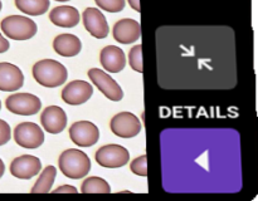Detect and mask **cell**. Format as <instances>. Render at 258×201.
<instances>
[{"label":"cell","mask_w":258,"mask_h":201,"mask_svg":"<svg viewBox=\"0 0 258 201\" xmlns=\"http://www.w3.org/2000/svg\"><path fill=\"white\" fill-rule=\"evenodd\" d=\"M93 94V87L86 80L76 79L68 83L62 90V99L67 105L78 106L87 102Z\"/></svg>","instance_id":"12"},{"label":"cell","mask_w":258,"mask_h":201,"mask_svg":"<svg viewBox=\"0 0 258 201\" xmlns=\"http://www.w3.org/2000/svg\"><path fill=\"white\" fill-rule=\"evenodd\" d=\"M3 33L9 39L13 40H28L37 34V24L34 20L23 15H10L2 20Z\"/></svg>","instance_id":"4"},{"label":"cell","mask_w":258,"mask_h":201,"mask_svg":"<svg viewBox=\"0 0 258 201\" xmlns=\"http://www.w3.org/2000/svg\"><path fill=\"white\" fill-rule=\"evenodd\" d=\"M42 170V162L37 156L23 155L10 163V173L20 180H30Z\"/></svg>","instance_id":"11"},{"label":"cell","mask_w":258,"mask_h":201,"mask_svg":"<svg viewBox=\"0 0 258 201\" xmlns=\"http://www.w3.org/2000/svg\"><path fill=\"white\" fill-rule=\"evenodd\" d=\"M81 192L83 193H110L111 186L106 180L97 176L87 177L82 182L81 186Z\"/></svg>","instance_id":"22"},{"label":"cell","mask_w":258,"mask_h":201,"mask_svg":"<svg viewBox=\"0 0 258 201\" xmlns=\"http://www.w3.org/2000/svg\"><path fill=\"white\" fill-rule=\"evenodd\" d=\"M111 131L113 135L118 136L121 138H133L141 132L140 120L138 116L131 112H120L113 116L110 122Z\"/></svg>","instance_id":"8"},{"label":"cell","mask_w":258,"mask_h":201,"mask_svg":"<svg viewBox=\"0 0 258 201\" xmlns=\"http://www.w3.org/2000/svg\"><path fill=\"white\" fill-rule=\"evenodd\" d=\"M4 171H5V165L4 162H3L2 158H0V178H2L3 175H4Z\"/></svg>","instance_id":"30"},{"label":"cell","mask_w":258,"mask_h":201,"mask_svg":"<svg viewBox=\"0 0 258 201\" xmlns=\"http://www.w3.org/2000/svg\"><path fill=\"white\" fill-rule=\"evenodd\" d=\"M100 62L107 72L120 73L126 65V55L121 48L107 45L101 50Z\"/></svg>","instance_id":"17"},{"label":"cell","mask_w":258,"mask_h":201,"mask_svg":"<svg viewBox=\"0 0 258 201\" xmlns=\"http://www.w3.org/2000/svg\"><path fill=\"white\" fill-rule=\"evenodd\" d=\"M49 20L60 28H73L80 23V13L76 8L60 5L50 10Z\"/></svg>","instance_id":"18"},{"label":"cell","mask_w":258,"mask_h":201,"mask_svg":"<svg viewBox=\"0 0 258 201\" xmlns=\"http://www.w3.org/2000/svg\"><path fill=\"white\" fill-rule=\"evenodd\" d=\"M58 166L64 176L73 180H80L87 176L91 170V160L83 151L68 148L60 153Z\"/></svg>","instance_id":"3"},{"label":"cell","mask_w":258,"mask_h":201,"mask_svg":"<svg viewBox=\"0 0 258 201\" xmlns=\"http://www.w3.org/2000/svg\"><path fill=\"white\" fill-rule=\"evenodd\" d=\"M88 77L92 80L93 84L110 100L118 102V100H121L123 98L122 88L105 70H101L98 68H92V69L88 70Z\"/></svg>","instance_id":"9"},{"label":"cell","mask_w":258,"mask_h":201,"mask_svg":"<svg viewBox=\"0 0 258 201\" xmlns=\"http://www.w3.org/2000/svg\"><path fill=\"white\" fill-rule=\"evenodd\" d=\"M10 44H9V40H7V38L3 37L0 34V53H5L8 49H9Z\"/></svg>","instance_id":"28"},{"label":"cell","mask_w":258,"mask_h":201,"mask_svg":"<svg viewBox=\"0 0 258 201\" xmlns=\"http://www.w3.org/2000/svg\"><path fill=\"white\" fill-rule=\"evenodd\" d=\"M7 110L20 116H33L42 108V100L32 93H15L5 100Z\"/></svg>","instance_id":"6"},{"label":"cell","mask_w":258,"mask_h":201,"mask_svg":"<svg viewBox=\"0 0 258 201\" xmlns=\"http://www.w3.org/2000/svg\"><path fill=\"white\" fill-rule=\"evenodd\" d=\"M128 63L135 72L143 73V45L138 44L131 48L128 53Z\"/></svg>","instance_id":"23"},{"label":"cell","mask_w":258,"mask_h":201,"mask_svg":"<svg viewBox=\"0 0 258 201\" xmlns=\"http://www.w3.org/2000/svg\"><path fill=\"white\" fill-rule=\"evenodd\" d=\"M130 7L133 8L134 10H136L138 13L141 12V8H140V0H127Z\"/></svg>","instance_id":"29"},{"label":"cell","mask_w":258,"mask_h":201,"mask_svg":"<svg viewBox=\"0 0 258 201\" xmlns=\"http://www.w3.org/2000/svg\"><path fill=\"white\" fill-rule=\"evenodd\" d=\"M100 9L108 13H120L125 8V0H95Z\"/></svg>","instance_id":"24"},{"label":"cell","mask_w":258,"mask_h":201,"mask_svg":"<svg viewBox=\"0 0 258 201\" xmlns=\"http://www.w3.org/2000/svg\"><path fill=\"white\" fill-rule=\"evenodd\" d=\"M53 49L62 57H76L82 49V43L77 35L59 34L53 40Z\"/></svg>","instance_id":"19"},{"label":"cell","mask_w":258,"mask_h":201,"mask_svg":"<svg viewBox=\"0 0 258 201\" xmlns=\"http://www.w3.org/2000/svg\"><path fill=\"white\" fill-rule=\"evenodd\" d=\"M40 122H42L43 128L48 133L57 135V133L64 131L66 126H67V115L59 106H48L42 112Z\"/></svg>","instance_id":"15"},{"label":"cell","mask_w":258,"mask_h":201,"mask_svg":"<svg viewBox=\"0 0 258 201\" xmlns=\"http://www.w3.org/2000/svg\"><path fill=\"white\" fill-rule=\"evenodd\" d=\"M83 25L92 37L97 39H103L110 33L108 23L105 15L97 8H87L82 14Z\"/></svg>","instance_id":"13"},{"label":"cell","mask_w":258,"mask_h":201,"mask_svg":"<svg viewBox=\"0 0 258 201\" xmlns=\"http://www.w3.org/2000/svg\"><path fill=\"white\" fill-rule=\"evenodd\" d=\"M33 77L40 85L47 88L59 87L67 80L68 70L54 59H43L33 65Z\"/></svg>","instance_id":"2"},{"label":"cell","mask_w":258,"mask_h":201,"mask_svg":"<svg viewBox=\"0 0 258 201\" xmlns=\"http://www.w3.org/2000/svg\"><path fill=\"white\" fill-rule=\"evenodd\" d=\"M113 38L121 44H130L136 42L141 37V25L138 20L121 19L113 25Z\"/></svg>","instance_id":"16"},{"label":"cell","mask_w":258,"mask_h":201,"mask_svg":"<svg viewBox=\"0 0 258 201\" xmlns=\"http://www.w3.org/2000/svg\"><path fill=\"white\" fill-rule=\"evenodd\" d=\"M2 7H3V4H2V0H0V10H2Z\"/></svg>","instance_id":"32"},{"label":"cell","mask_w":258,"mask_h":201,"mask_svg":"<svg viewBox=\"0 0 258 201\" xmlns=\"http://www.w3.org/2000/svg\"><path fill=\"white\" fill-rule=\"evenodd\" d=\"M130 168L135 175L146 177L148 176V158H146V155H141L134 161H131Z\"/></svg>","instance_id":"25"},{"label":"cell","mask_w":258,"mask_h":201,"mask_svg":"<svg viewBox=\"0 0 258 201\" xmlns=\"http://www.w3.org/2000/svg\"><path fill=\"white\" fill-rule=\"evenodd\" d=\"M10 137H12V130L9 123L4 120H0V146L9 142Z\"/></svg>","instance_id":"26"},{"label":"cell","mask_w":258,"mask_h":201,"mask_svg":"<svg viewBox=\"0 0 258 201\" xmlns=\"http://www.w3.org/2000/svg\"><path fill=\"white\" fill-rule=\"evenodd\" d=\"M70 137L72 142L80 147H91L97 143L100 138V130L90 121H78L71 126Z\"/></svg>","instance_id":"10"},{"label":"cell","mask_w":258,"mask_h":201,"mask_svg":"<svg viewBox=\"0 0 258 201\" xmlns=\"http://www.w3.org/2000/svg\"><path fill=\"white\" fill-rule=\"evenodd\" d=\"M50 192H54V193H77L78 190L77 187H75V186H71V185H63V186H59V187L55 188L54 191H50Z\"/></svg>","instance_id":"27"},{"label":"cell","mask_w":258,"mask_h":201,"mask_svg":"<svg viewBox=\"0 0 258 201\" xmlns=\"http://www.w3.org/2000/svg\"><path fill=\"white\" fill-rule=\"evenodd\" d=\"M55 176H57V168L54 166L49 165L42 171L40 176L38 177L37 182L32 187V193H47L50 192L53 183H54Z\"/></svg>","instance_id":"20"},{"label":"cell","mask_w":258,"mask_h":201,"mask_svg":"<svg viewBox=\"0 0 258 201\" xmlns=\"http://www.w3.org/2000/svg\"><path fill=\"white\" fill-rule=\"evenodd\" d=\"M49 0H15V5L20 12L32 17L42 15L49 9Z\"/></svg>","instance_id":"21"},{"label":"cell","mask_w":258,"mask_h":201,"mask_svg":"<svg viewBox=\"0 0 258 201\" xmlns=\"http://www.w3.org/2000/svg\"><path fill=\"white\" fill-rule=\"evenodd\" d=\"M24 84V74L19 67L12 63H0V90L14 92Z\"/></svg>","instance_id":"14"},{"label":"cell","mask_w":258,"mask_h":201,"mask_svg":"<svg viewBox=\"0 0 258 201\" xmlns=\"http://www.w3.org/2000/svg\"><path fill=\"white\" fill-rule=\"evenodd\" d=\"M14 140L20 147L38 148L44 142V132L42 128L33 122H22L15 127Z\"/></svg>","instance_id":"7"},{"label":"cell","mask_w":258,"mask_h":201,"mask_svg":"<svg viewBox=\"0 0 258 201\" xmlns=\"http://www.w3.org/2000/svg\"><path fill=\"white\" fill-rule=\"evenodd\" d=\"M95 158L102 167L117 168L122 167L130 161V152L123 146L106 145L98 148Z\"/></svg>","instance_id":"5"},{"label":"cell","mask_w":258,"mask_h":201,"mask_svg":"<svg viewBox=\"0 0 258 201\" xmlns=\"http://www.w3.org/2000/svg\"><path fill=\"white\" fill-rule=\"evenodd\" d=\"M55 2H70V0H55Z\"/></svg>","instance_id":"31"},{"label":"cell","mask_w":258,"mask_h":201,"mask_svg":"<svg viewBox=\"0 0 258 201\" xmlns=\"http://www.w3.org/2000/svg\"><path fill=\"white\" fill-rule=\"evenodd\" d=\"M158 77L168 89H227L237 80L236 45L227 27H164L156 32Z\"/></svg>","instance_id":"1"},{"label":"cell","mask_w":258,"mask_h":201,"mask_svg":"<svg viewBox=\"0 0 258 201\" xmlns=\"http://www.w3.org/2000/svg\"><path fill=\"white\" fill-rule=\"evenodd\" d=\"M0 110H2V102H0Z\"/></svg>","instance_id":"33"}]
</instances>
